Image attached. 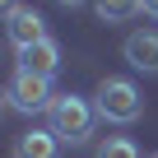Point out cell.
Wrapping results in <instances>:
<instances>
[{
	"mask_svg": "<svg viewBox=\"0 0 158 158\" xmlns=\"http://www.w3.org/2000/svg\"><path fill=\"white\" fill-rule=\"evenodd\" d=\"M93 102L89 98H79V93H60L51 107H47V130L56 139H70V144H84L89 130H93Z\"/></svg>",
	"mask_w": 158,
	"mask_h": 158,
	"instance_id": "1",
	"label": "cell"
},
{
	"mask_svg": "<svg viewBox=\"0 0 158 158\" xmlns=\"http://www.w3.org/2000/svg\"><path fill=\"white\" fill-rule=\"evenodd\" d=\"M98 116L102 121H116V126H130V121H139V112H144V98H139V89L130 84V79H102L98 84Z\"/></svg>",
	"mask_w": 158,
	"mask_h": 158,
	"instance_id": "2",
	"label": "cell"
},
{
	"mask_svg": "<svg viewBox=\"0 0 158 158\" xmlns=\"http://www.w3.org/2000/svg\"><path fill=\"white\" fill-rule=\"evenodd\" d=\"M5 93H10V107H14V112H23V116L47 112V107L56 102V98H51V79L28 74V70H19V74H14V84H10Z\"/></svg>",
	"mask_w": 158,
	"mask_h": 158,
	"instance_id": "3",
	"label": "cell"
},
{
	"mask_svg": "<svg viewBox=\"0 0 158 158\" xmlns=\"http://www.w3.org/2000/svg\"><path fill=\"white\" fill-rule=\"evenodd\" d=\"M10 42L19 47V51H28V47H37V42H47V23H42V14L33 10V5H19L14 14H10Z\"/></svg>",
	"mask_w": 158,
	"mask_h": 158,
	"instance_id": "4",
	"label": "cell"
},
{
	"mask_svg": "<svg viewBox=\"0 0 158 158\" xmlns=\"http://www.w3.org/2000/svg\"><path fill=\"white\" fill-rule=\"evenodd\" d=\"M126 60L144 74H158V33H149V28L130 33L126 37Z\"/></svg>",
	"mask_w": 158,
	"mask_h": 158,
	"instance_id": "5",
	"label": "cell"
},
{
	"mask_svg": "<svg viewBox=\"0 0 158 158\" xmlns=\"http://www.w3.org/2000/svg\"><path fill=\"white\" fill-rule=\"evenodd\" d=\"M19 70H28V74H42V79H51L56 70H60V47L47 37V42H37V47H28V51H19Z\"/></svg>",
	"mask_w": 158,
	"mask_h": 158,
	"instance_id": "6",
	"label": "cell"
},
{
	"mask_svg": "<svg viewBox=\"0 0 158 158\" xmlns=\"http://www.w3.org/2000/svg\"><path fill=\"white\" fill-rule=\"evenodd\" d=\"M14 158H56V135L51 130H23L14 139Z\"/></svg>",
	"mask_w": 158,
	"mask_h": 158,
	"instance_id": "7",
	"label": "cell"
},
{
	"mask_svg": "<svg viewBox=\"0 0 158 158\" xmlns=\"http://www.w3.org/2000/svg\"><path fill=\"white\" fill-rule=\"evenodd\" d=\"M93 10H98L102 23H126V19H135L144 5H139V0H93Z\"/></svg>",
	"mask_w": 158,
	"mask_h": 158,
	"instance_id": "8",
	"label": "cell"
},
{
	"mask_svg": "<svg viewBox=\"0 0 158 158\" xmlns=\"http://www.w3.org/2000/svg\"><path fill=\"white\" fill-rule=\"evenodd\" d=\"M98 158H139V149H135V139H126V135H112V139L98 149Z\"/></svg>",
	"mask_w": 158,
	"mask_h": 158,
	"instance_id": "9",
	"label": "cell"
},
{
	"mask_svg": "<svg viewBox=\"0 0 158 158\" xmlns=\"http://www.w3.org/2000/svg\"><path fill=\"white\" fill-rule=\"evenodd\" d=\"M14 10H19V0H0V14H5V19H10Z\"/></svg>",
	"mask_w": 158,
	"mask_h": 158,
	"instance_id": "10",
	"label": "cell"
},
{
	"mask_svg": "<svg viewBox=\"0 0 158 158\" xmlns=\"http://www.w3.org/2000/svg\"><path fill=\"white\" fill-rule=\"evenodd\" d=\"M139 5H144V14H153V19H158V0H139Z\"/></svg>",
	"mask_w": 158,
	"mask_h": 158,
	"instance_id": "11",
	"label": "cell"
},
{
	"mask_svg": "<svg viewBox=\"0 0 158 158\" xmlns=\"http://www.w3.org/2000/svg\"><path fill=\"white\" fill-rule=\"evenodd\" d=\"M5 102H10V93H5V89H0V112H5Z\"/></svg>",
	"mask_w": 158,
	"mask_h": 158,
	"instance_id": "12",
	"label": "cell"
},
{
	"mask_svg": "<svg viewBox=\"0 0 158 158\" xmlns=\"http://www.w3.org/2000/svg\"><path fill=\"white\" fill-rule=\"evenodd\" d=\"M60 5H84V0H60Z\"/></svg>",
	"mask_w": 158,
	"mask_h": 158,
	"instance_id": "13",
	"label": "cell"
},
{
	"mask_svg": "<svg viewBox=\"0 0 158 158\" xmlns=\"http://www.w3.org/2000/svg\"><path fill=\"white\" fill-rule=\"evenodd\" d=\"M153 158H158V153H153Z\"/></svg>",
	"mask_w": 158,
	"mask_h": 158,
	"instance_id": "14",
	"label": "cell"
}]
</instances>
